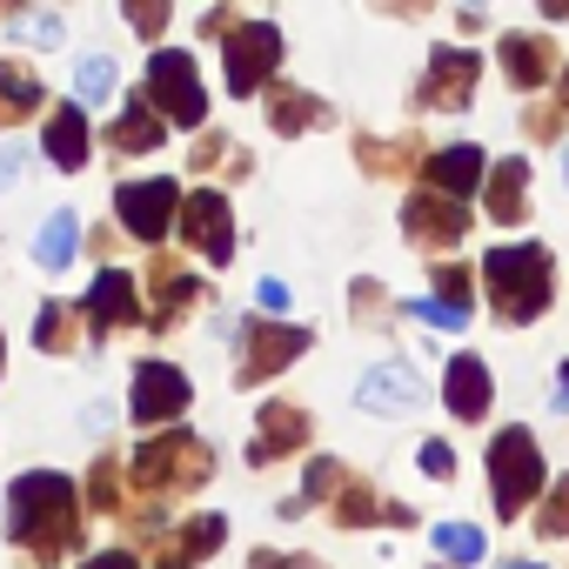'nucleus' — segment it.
Here are the masks:
<instances>
[{
	"label": "nucleus",
	"instance_id": "6e6552de",
	"mask_svg": "<svg viewBox=\"0 0 569 569\" xmlns=\"http://www.w3.org/2000/svg\"><path fill=\"white\" fill-rule=\"evenodd\" d=\"M309 349V329H289V322H248L241 329V382H268L289 356Z\"/></svg>",
	"mask_w": 569,
	"mask_h": 569
},
{
	"label": "nucleus",
	"instance_id": "cd10ccee",
	"mask_svg": "<svg viewBox=\"0 0 569 569\" xmlns=\"http://www.w3.org/2000/svg\"><path fill=\"white\" fill-rule=\"evenodd\" d=\"M221 536H228V522H221V516L188 522V529H181V562H188V556H214V549H221Z\"/></svg>",
	"mask_w": 569,
	"mask_h": 569
},
{
	"label": "nucleus",
	"instance_id": "0eeeda50",
	"mask_svg": "<svg viewBox=\"0 0 569 569\" xmlns=\"http://www.w3.org/2000/svg\"><path fill=\"white\" fill-rule=\"evenodd\" d=\"M114 208H121V228H128L134 241H161L168 221L181 214V188H174V181H121Z\"/></svg>",
	"mask_w": 569,
	"mask_h": 569
},
{
	"label": "nucleus",
	"instance_id": "7ed1b4c3",
	"mask_svg": "<svg viewBox=\"0 0 569 569\" xmlns=\"http://www.w3.org/2000/svg\"><path fill=\"white\" fill-rule=\"evenodd\" d=\"M489 482H496V516H522L542 496V449L529 442V429H502L489 442Z\"/></svg>",
	"mask_w": 569,
	"mask_h": 569
},
{
	"label": "nucleus",
	"instance_id": "9b49d317",
	"mask_svg": "<svg viewBox=\"0 0 569 569\" xmlns=\"http://www.w3.org/2000/svg\"><path fill=\"white\" fill-rule=\"evenodd\" d=\"M476 94V54L469 48H442L436 61H429V81L416 88V101L429 108V114H449V108H462Z\"/></svg>",
	"mask_w": 569,
	"mask_h": 569
},
{
	"label": "nucleus",
	"instance_id": "dca6fc26",
	"mask_svg": "<svg viewBox=\"0 0 569 569\" xmlns=\"http://www.w3.org/2000/svg\"><path fill=\"white\" fill-rule=\"evenodd\" d=\"M41 141H48V161H54V168H68V174H74V168H88L94 134H88V114H81V108H61V114L48 121V134H41Z\"/></svg>",
	"mask_w": 569,
	"mask_h": 569
},
{
	"label": "nucleus",
	"instance_id": "423d86ee",
	"mask_svg": "<svg viewBox=\"0 0 569 569\" xmlns=\"http://www.w3.org/2000/svg\"><path fill=\"white\" fill-rule=\"evenodd\" d=\"M274 61H281V34H274V21H248V28H234L228 34V94H254L268 74H274Z\"/></svg>",
	"mask_w": 569,
	"mask_h": 569
},
{
	"label": "nucleus",
	"instance_id": "1a4fd4ad",
	"mask_svg": "<svg viewBox=\"0 0 569 569\" xmlns=\"http://www.w3.org/2000/svg\"><path fill=\"white\" fill-rule=\"evenodd\" d=\"M181 228H188V241H194L214 268L234 254V214H228V201H221L214 188H194V194L181 201Z\"/></svg>",
	"mask_w": 569,
	"mask_h": 569
},
{
	"label": "nucleus",
	"instance_id": "58836bf2",
	"mask_svg": "<svg viewBox=\"0 0 569 569\" xmlns=\"http://www.w3.org/2000/svg\"><path fill=\"white\" fill-rule=\"evenodd\" d=\"M248 569H309V562H296V556H268V549H261V556H248Z\"/></svg>",
	"mask_w": 569,
	"mask_h": 569
},
{
	"label": "nucleus",
	"instance_id": "5701e85b",
	"mask_svg": "<svg viewBox=\"0 0 569 569\" xmlns=\"http://www.w3.org/2000/svg\"><path fill=\"white\" fill-rule=\"evenodd\" d=\"M268 121H274V134H296V128H316V121H322V108H316L309 94H296V88H281V94H274V108H268Z\"/></svg>",
	"mask_w": 569,
	"mask_h": 569
},
{
	"label": "nucleus",
	"instance_id": "6ab92c4d",
	"mask_svg": "<svg viewBox=\"0 0 569 569\" xmlns=\"http://www.w3.org/2000/svg\"><path fill=\"white\" fill-rule=\"evenodd\" d=\"M502 68H509L516 88H542L549 81V41L542 34H509L502 41Z\"/></svg>",
	"mask_w": 569,
	"mask_h": 569
},
{
	"label": "nucleus",
	"instance_id": "4468645a",
	"mask_svg": "<svg viewBox=\"0 0 569 569\" xmlns=\"http://www.w3.org/2000/svg\"><path fill=\"white\" fill-rule=\"evenodd\" d=\"M402 228H409V241H429V248H442V241H462L469 214H462V201L422 194V201H409V208H402Z\"/></svg>",
	"mask_w": 569,
	"mask_h": 569
},
{
	"label": "nucleus",
	"instance_id": "a19ab883",
	"mask_svg": "<svg viewBox=\"0 0 569 569\" xmlns=\"http://www.w3.org/2000/svg\"><path fill=\"white\" fill-rule=\"evenodd\" d=\"M161 569H181V556H168V562H161Z\"/></svg>",
	"mask_w": 569,
	"mask_h": 569
},
{
	"label": "nucleus",
	"instance_id": "bb28decb",
	"mask_svg": "<svg viewBox=\"0 0 569 569\" xmlns=\"http://www.w3.org/2000/svg\"><path fill=\"white\" fill-rule=\"evenodd\" d=\"M436 549H442L449 562H482V536H476L469 522H442V529H436Z\"/></svg>",
	"mask_w": 569,
	"mask_h": 569
},
{
	"label": "nucleus",
	"instance_id": "ddd939ff",
	"mask_svg": "<svg viewBox=\"0 0 569 569\" xmlns=\"http://www.w3.org/2000/svg\"><path fill=\"white\" fill-rule=\"evenodd\" d=\"M302 436H309V416H302L296 402H268V409H261V436L248 442V462L261 469V462H274V456H289V449H302Z\"/></svg>",
	"mask_w": 569,
	"mask_h": 569
},
{
	"label": "nucleus",
	"instance_id": "4c0bfd02",
	"mask_svg": "<svg viewBox=\"0 0 569 569\" xmlns=\"http://www.w3.org/2000/svg\"><path fill=\"white\" fill-rule=\"evenodd\" d=\"M21 161H28L21 148H0V188H14V174H21Z\"/></svg>",
	"mask_w": 569,
	"mask_h": 569
},
{
	"label": "nucleus",
	"instance_id": "c85d7f7f",
	"mask_svg": "<svg viewBox=\"0 0 569 569\" xmlns=\"http://www.w3.org/2000/svg\"><path fill=\"white\" fill-rule=\"evenodd\" d=\"M34 349H48V356H54V349H68V309H61V302H48V309H41V322H34Z\"/></svg>",
	"mask_w": 569,
	"mask_h": 569
},
{
	"label": "nucleus",
	"instance_id": "f3484780",
	"mask_svg": "<svg viewBox=\"0 0 569 569\" xmlns=\"http://www.w3.org/2000/svg\"><path fill=\"white\" fill-rule=\"evenodd\" d=\"M476 181H482V148H442V154L429 161V188H436L442 201L476 194Z\"/></svg>",
	"mask_w": 569,
	"mask_h": 569
},
{
	"label": "nucleus",
	"instance_id": "f257e3e1",
	"mask_svg": "<svg viewBox=\"0 0 569 569\" xmlns=\"http://www.w3.org/2000/svg\"><path fill=\"white\" fill-rule=\"evenodd\" d=\"M81 509H74V482L54 469H34L14 482V542L34 549V562H61L74 549Z\"/></svg>",
	"mask_w": 569,
	"mask_h": 569
},
{
	"label": "nucleus",
	"instance_id": "72a5a7b5",
	"mask_svg": "<svg viewBox=\"0 0 569 569\" xmlns=\"http://www.w3.org/2000/svg\"><path fill=\"white\" fill-rule=\"evenodd\" d=\"M422 469H429V476H449V469H456L449 442H429V449H422Z\"/></svg>",
	"mask_w": 569,
	"mask_h": 569
},
{
	"label": "nucleus",
	"instance_id": "4be33fe9",
	"mask_svg": "<svg viewBox=\"0 0 569 569\" xmlns=\"http://www.w3.org/2000/svg\"><path fill=\"white\" fill-rule=\"evenodd\" d=\"M28 108H41V81H34L21 61H0V121H8V114H28Z\"/></svg>",
	"mask_w": 569,
	"mask_h": 569
},
{
	"label": "nucleus",
	"instance_id": "f8f14e48",
	"mask_svg": "<svg viewBox=\"0 0 569 569\" xmlns=\"http://www.w3.org/2000/svg\"><path fill=\"white\" fill-rule=\"evenodd\" d=\"M356 409H369V416H409V409H422V382L402 362H382V369H369L356 382Z\"/></svg>",
	"mask_w": 569,
	"mask_h": 569
},
{
	"label": "nucleus",
	"instance_id": "473e14b6",
	"mask_svg": "<svg viewBox=\"0 0 569 569\" xmlns=\"http://www.w3.org/2000/svg\"><path fill=\"white\" fill-rule=\"evenodd\" d=\"M128 28H134V34H161V28H168V8H141V0H134V8H128Z\"/></svg>",
	"mask_w": 569,
	"mask_h": 569
},
{
	"label": "nucleus",
	"instance_id": "7c9ffc66",
	"mask_svg": "<svg viewBox=\"0 0 569 569\" xmlns=\"http://www.w3.org/2000/svg\"><path fill=\"white\" fill-rule=\"evenodd\" d=\"M409 316H416V322H429V329H462V322H469L462 309H449V302H436V296H422V302H409Z\"/></svg>",
	"mask_w": 569,
	"mask_h": 569
},
{
	"label": "nucleus",
	"instance_id": "a211bd4d",
	"mask_svg": "<svg viewBox=\"0 0 569 569\" xmlns=\"http://www.w3.org/2000/svg\"><path fill=\"white\" fill-rule=\"evenodd\" d=\"M88 316H94V322H108V329H121V322H134V316H141V296H134V281H128L121 268H108V274L94 281Z\"/></svg>",
	"mask_w": 569,
	"mask_h": 569
},
{
	"label": "nucleus",
	"instance_id": "79ce46f5",
	"mask_svg": "<svg viewBox=\"0 0 569 569\" xmlns=\"http://www.w3.org/2000/svg\"><path fill=\"white\" fill-rule=\"evenodd\" d=\"M562 101H569V68H562Z\"/></svg>",
	"mask_w": 569,
	"mask_h": 569
},
{
	"label": "nucleus",
	"instance_id": "39448f33",
	"mask_svg": "<svg viewBox=\"0 0 569 569\" xmlns=\"http://www.w3.org/2000/svg\"><path fill=\"white\" fill-rule=\"evenodd\" d=\"M134 476H141L148 489H188V482H201V476H208V442H194V436L168 429V436L141 442Z\"/></svg>",
	"mask_w": 569,
	"mask_h": 569
},
{
	"label": "nucleus",
	"instance_id": "a878e982",
	"mask_svg": "<svg viewBox=\"0 0 569 569\" xmlns=\"http://www.w3.org/2000/svg\"><path fill=\"white\" fill-rule=\"evenodd\" d=\"M74 94H81L88 108L108 101V94H114V61H108V54H88V61L74 68Z\"/></svg>",
	"mask_w": 569,
	"mask_h": 569
},
{
	"label": "nucleus",
	"instance_id": "37998d69",
	"mask_svg": "<svg viewBox=\"0 0 569 569\" xmlns=\"http://www.w3.org/2000/svg\"><path fill=\"white\" fill-rule=\"evenodd\" d=\"M562 181H569V154H562Z\"/></svg>",
	"mask_w": 569,
	"mask_h": 569
},
{
	"label": "nucleus",
	"instance_id": "ea45409f",
	"mask_svg": "<svg viewBox=\"0 0 569 569\" xmlns=\"http://www.w3.org/2000/svg\"><path fill=\"white\" fill-rule=\"evenodd\" d=\"M261 309H289V289H281V281H261Z\"/></svg>",
	"mask_w": 569,
	"mask_h": 569
},
{
	"label": "nucleus",
	"instance_id": "f03ea898",
	"mask_svg": "<svg viewBox=\"0 0 569 569\" xmlns=\"http://www.w3.org/2000/svg\"><path fill=\"white\" fill-rule=\"evenodd\" d=\"M482 281H489V302H496L502 322H536V316L549 309V254H542L536 241L489 248Z\"/></svg>",
	"mask_w": 569,
	"mask_h": 569
},
{
	"label": "nucleus",
	"instance_id": "aec40b11",
	"mask_svg": "<svg viewBox=\"0 0 569 569\" xmlns=\"http://www.w3.org/2000/svg\"><path fill=\"white\" fill-rule=\"evenodd\" d=\"M522 194H529V161H502L489 181V221H522Z\"/></svg>",
	"mask_w": 569,
	"mask_h": 569
},
{
	"label": "nucleus",
	"instance_id": "393cba45",
	"mask_svg": "<svg viewBox=\"0 0 569 569\" xmlns=\"http://www.w3.org/2000/svg\"><path fill=\"white\" fill-rule=\"evenodd\" d=\"M161 134H168V128H161L154 114H141V101L114 121V148H128V154H134V148H161Z\"/></svg>",
	"mask_w": 569,
	"mask_h": 569
},
{
	"label": "nucleus",
	"instance_id": "e433bc0d",
	"mask_svg": "<svg viewBox=\"0 0 569 569\" xmlns=\"http://www.w3.org/2000/svg\"><path fill=\"white\" fill-rule=\"evenodd\" d=\"M21 34H34V41H61V21L41 14V21H21Z\"/></svg>",
	"mask_w": 569,
	"mask_h": 569
},
{
	"label": "nucleus",
	"instance_id": "2f4dec72",
	"mask_svg": "<svg viewBox=\"0 0 569 569\" xmlns=\"http://www.w3.org/2000/svg\"><path fill=\"white\" fill-rule=\"evenodd\" d=\"M436 289H442L436 302H449V309L469 316V274H462V268H436Z\"/></svg>",
	"mask_w": 569,
	"mask_h": 569
},
{
	"label": "nucleus",
	"instance_id": "c756f323",
	"mask_svg": "<svg viewBox=\"0 0 569 569\" xmlns=\"http://www.w3.org/2000/svg\"><path fill=\"white\" fill-rule=\"evenodd\" d=\"M536 529H542V536H569V476H562V482H556V496L542 502Z\"/></svg>",
	"mask_w": 569,
	"mask_h": 569
},
{
	"label": "nucleus",
	"instance_id": "f704fd0d",
	"mask_svg": "<svg viewBox=\"0 0 569 569\" xmlns=\"http://www.w3.org/2000/svg\"><path fill=\"white\" fill-rule=\"evenodd\" d=\"M94 509H114V462L94 469Z\"/></svg>",
	"mask_w": 569,
	"mask_h": 569
},
{
	"label": "nucleus",
	"instance_id": "412c9836",
	"mask_svg": "<svg viewBox=\"0 0 569 569\" xmlns=\"http://www.w3.org/2000/svg\"><path fill=\"white\" fill-rule=\"evenodd\" d=\"M74 241H81V221L61 208V214H48V228H41V241H34V261H41V268H68V261H74Z\"/></svg>",
	"mask_w": 569,
	"mask_h": 569
},
{
	"label": "nucleus",
	"instance_id": "2eb2a0df",
	"mask_svg": "<svg viewBox=\"0 0 569 569\" xmlns=\"http://www.w3.org/2000/svg\"><path fill=\"white\" fill-rule=\"evenodd\" d=\"M442 402H449L462 422L489 416V369H482L476 356H456V362H449V382H442Z\"/></svg>",
	"mask_w": 569,
	"mask_h": 569
},
{
	"label": "nucleus",
	"instance_id": "9d476101",
	"mask_svg": "<svg viewBox=\"0 0 569 569\" xmlns=\"http://www.w3.org/2000/svg\"><path fill=\"white\" fill-rule=\"evenodd\" d=\"M128 409H134V422H168V416H181V409H188V376L168 369V362H141V369H134V389H128Z\"/></svg>",
	"mask_w": 569,
	"mask_h": 569
},
{
	"label": "nucleus",
	"instance_id": "20e7f679",
	"mask_svg": "<svg viewBox=\"0 0 569 569\" xmlns=\"http://www.w3.org/2000/svg\"><path fill=\"white\" fill-rule=\"evenodd\" d=\"M148 94H154V108H161L168 121H181V128H201V114H208L194 54H181V48H161V54L148 61Z\"/></svg>",
	"mask_w": 569,
	"mask_h": 569
},
{
	"label": "nucleus",
	"instance_id": "c9c22d12",
	"mask_svg": "<svg viewBox=\"0 0 569 569\" xmlns=\"http://www.w3.org/2000/svg\"><path fill=\"white\" fill-rule=\"evenodd\" d=\"M81 569H141V562H134V556H128V549H108V556H88V562H81Z\"/></svg>",
	"mask_w": 569,
	"mask_h": 569
},
{
	"label": "nucleus",
	"instance_id": "b1692460",
	"mask_svg": "<svg viewBox=\"0 0 569 569\" xmlns=\"http://www.w3.org/2000/svg\"><path fill=\"white\" fill-rule=\"evenodd\" d=\"M181 302H194V274H168V268H161V274H154V329H168Z\"/></svg>",
	"mask_w": 569,
	"mask_h": 569
}]
</instances>
